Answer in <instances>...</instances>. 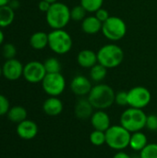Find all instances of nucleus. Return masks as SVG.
Returning a JSON list of instances; mask_svg holds the SVG:
<instances>
[{
    "label": "nucleus",
    "instance_id": "e433bc0d",
    "mask_svg": "<svg viewBox=\"0 0 157 158\" xmlns=\"http://www.w3.org/2000/svg\"><path fill=\"white\" fill-rule=\"evenodd\" d=\"M4 42H5V33L3 30L0 28V46L4 44Z\"/></svg>",
    "mask_w": 157,
    "mask_h": 158
},
{
    "label": "nucleus",
    "instance_id": "2eb2a0df",
    "mask_svg": "<svg viewBox=\"0 0 157 158\" xmlns=\"http://www.w3.org/2000/svg\"><path fill=\"white\" fill-rule=\"evenodd\" d=\"M94 108L88 100V98H81L77 101L75 106H74V113L75 116L79 119L86 120L91 118Z\"/></svg>",
    "mask_w": 157,
    "mask_h": 158
},
{
    "label": "nucleus",
    "instance_id": "39448f33",
    "mask_svg": "<svg viewBox=\"0 0 157 158\" xmlns=\"http://www.w3.org/2000/svg\"><path fill=\"white\" fill-rule=\"evenodd\" d=\"M98 63L108 69L118 67L124 59L123 49L115 44H107L103 45L97 52Z\"/></svg>",
    "mask_w": 157,
    "mask_h": 158
},
{
    "label": "nucleus",
    "instance_id": "f257e3e1",
    "mask_svg": "<svg viewBox=\"0 0 157 158\" xmlns=\"http://www.w3.org/2000/svg\"><path fill=\"white\" fill-rule=\"evenodd\" d=\"M115 94L111 86L101 82L93 86L87 98L94 109L106 110L115 104Z\"/></svg>",
    "mask_w": 157,
    "mask_h": 158
},
{
    "label": "nucleus",
    "instance_id": "4be33fe9",
    "mask_svg": "<svg viewBox=\"0 0 157 158\" xmlns=\"http://www.w3.org/2000/svg\"><path fill=\"white\" fill-rule=\"evenodd\" d=\"M6 116L11 122H15L19 124L23 120L27 119V110L23 106H15L8 110Z\"/></svg>",
    "mask_w": 157,
    "mask_h": 158
},
{
    "label": "nucleus",
    "instance_id": "dca6fc26",
    "mask_svg": "<svg viewBox=\"0 0 157 158\" xmlns=\"http://www.w3.org/2000/svg\"><path fill=\"white\" fill-rule=\"evenodd\" d=\"M64 106L62 101L56 96H49L43 104V112L50 117H56L63 111Z\"/></svg>",
    "mask_w": 157,
    "mask_h": 158
},
{
    "label": "nucleus",
    "instance_id": "f8f14e48",
    "mask_svg": "<svg viewBox=\"0 0 157 158\" xmlns=\"http://www.w3.org/2000/svg\"><path fill=\"white\" fill-rule=\"evenodd\" d=\"M69 87L71 92L75 95L84 97L89 94L93 88V85L90 79H88L87 77L83 75H77L71 80Z\"/></svg>",
    "mask_w": 157,
    "mask_h": 158
},
{
    "label": "nucleus",
    "instance_id": "7ed1b4c3",
    "mask_svg": "<svg viewBox=\"0 0 157 158\" xmlns=\"http://www.w3.org/2000/svg\"><path fill=\"white\" fill-rule=\"evenodd\" d=\"M147 115L143 109L128 107L125 109L119 118L120 125L128 130L130 133L141 131L145 128Z\"/></svg>",
    "mask_w": 157,
    "mask_h": 158
},
{
    "label": "nucleus",
    "instance_id": "9d476101",
    "mask_svg": "<svg viewBox=\"0 0 157 158\" xmlns=\"http://www.w3.org/2000/svg\"><path fill=\"white\" fill-rule=\"evenodd\" d=\"M46 74L43 63L34 60L24 65L22 77L30 83H39L43 81Z\"/></svg>",
    "mask_w": 157,
    "mask_h": 158
},
{
    "label": "nucleus",
    "instance_id": "1a4fd4ad",
    "mask_svg": "<svg viewBox=\"0 0 157 158\" xmlns=\"http://www.w3.org/2000/svg\"><path fill=\"white\" fill-rule=\"evenodd\" d=\"M152 100L151 92L143 86H135L128 91V106L134 108L143 109Z\"/></svg>",
    "mask_w": 157,
    "mask_h": 158
},
{
    "label": "nucleus",
    "instance_id": "f03ea898",
    "mask_svg": "<svg viewBox=\"0 0 157 158\" xmlns=\"http://www.w3.org/2000/svg\"><path fill=\"white\" fill-rule=\"evenodd\" d=\"M45 19L51 29H64L71 19L70 8L66 4L58 1L53 3L49 10L45 13Z\"/></svg>",
    "mask_w": 157,
    "mask_h": 158
},
{
    "label": "nucleus",
    "instance_id": "393cba45",
    "mask_svg": "<svg viewBox=\"0 0 157 158\" xmlns=\"http://www.w3.org/2000/svg\"><path fill=\"white\" fill-rule=\"evenodd\" d=\"M81 5L87 12L95 13L98 9L103 7L104 0H81Z\"/></svg>",
    "mask_w": 157,
    "mask_h": 158
},
{
    "label": "nucleus",
    "instance_id": "72a5a7b5",
    "mask_svg": "<svg viewBox=\"0 0 157 158\" xmlns=\"http://www.w3.org/2000/svg\"><path fill=\"white\" fill-rule=\"evenodd\" d=\"M50 6H51V3H49V2H47L45 0H41L39 2V4H38L39 10L42 11V12H44V13H46L49 10Z\"/></svg>",
    "mask_w": 157,
    "mask_h": 158
},
{
    "label": "nucleus",
    "instance_id": "7c9ffc66",
    "mask_svg": "<svg viewBox=\"0 0 157 158\" xmlns=\"http://www.w3.org/2000/svg\"><path fill=\"white\" fill-rule=\"evenodd\" d=\"M145 128L152 132L157 131V115L155 114L147 115Z\"/></svg>",
    "mask_w": 157,
    "mask_h": 158
},
{
    "label": "nucleus",
    "instance_id": "423d86ee",
    "mask_svg": "<svg viewBox=\"0 0 157 158\" xmlns=\"http://www.w3.org/2000/svg\"><path fill=\"white\" fill-rule=\"evenodd\" d=\"M72 38L64 29L53 30L48 33V46L57 55H66L72 48Z\"/></svg>",
    "mask_w": 157,
    "mask_h": 158
},
{
    "label": "nucleus",
    "instance_id": "2f4dec72",
    "mask_svg": "<svg viewBox=\"0 0 157 158\" xmlns=\"http://www.w3.org/2000/svg\"><path fill=\"white\" fill-rule=\"evenodd\" d=\"M9 109H10V105L8 99L5 95L0 94V117L6 115Z\"/></svg>",
    "mask_w": 157,
    "mask_h": 158
},
{
    "label": "nucleus",
    "instance_id": "a211bd4d",
    "mask_svg": "<svg viewBox=\"0 0 157 158\" xmlns=\"http://www.w3.org/2000/svg\"><path fill=\"white\" fill-rule=\"evenodd\" d=\"M103 22H101L95 15L88 16L81 21V30L87 34H96L102 31Z\"/></svg>",
    "mask_w": 157,
    "mask_h": 158
},
{
    "label": "nucleus",
    "instance_id": "cd10ccee",
    "mask_svg": "<svg viewBox=\"0 0 157 158\" xmlns=\"http://www.w3.org/2000/svg\"><path fill=\"white\" fill-rule=\"evenodd\" d=\"M140 156L141 158H157V143H148L140 152Z\"/></svg>",
    "mask_w": 157,
    "mask_h": 158
},
{
    "label": "nucleus",
    "instance_id": "6e6552de",
    "mask_svg": "<svg viewBox=\"0 0 157 158\" xmlns=\"http://www.w3.org/2000/svg\"><path fill=\"white\" fill-rule=\"evenodd\" d=\"M43 92L49 96L61 95L66 89L65 77L59 73H47L42 81Z\"/></svg>",
    "mask_w": 157,
    "mask_h": 158
},
{
    "label": "nucleus",
    "instance_id": "c85d7f7f",
    "mask_svg": "<svg viewBox=\"0 0 157 158\" xmlns=\"http://www.w3.org/2000/svg\"><path fill=\"white\" fill-rule=\"evenodd\" d=\"M17 55V48L11 43H6L2 45V56L6 59L15 58Z\"/></svg>",
    "mask_w": 157,
    "mask_h": 158
},
{
    "label": "nucleus",
    "instance_id": "6ab92c4d",
    "mask_svg": "<svg viewBox=\"0 0 157 158\" xmlns=\"http://www.w3.org/2000/svg\"><path fill=\"white\" fill-rule=\"evenodd\" d=\"M148 143H149L146 134L141 131L131 133L129 147L134 152H141Z\"/></svg>",
    "mask_w": 157,
    "mask_h": 158
},
{
    "label": "nucleus",
    "instance_id": "a878e982",
    "mask_svg": "<svg viewBox=\"0 0 157 158\" xmlns=\"http://www.w3.org/2000/svg\"><path fill=\"white\" fill-rule=\"evenodd\" d=\"M90 142L94 146H102L105 144V131L94 130L90 134Z\"/></svg>",
    "mask_w": 157,
    "mask_h": 158
},
{
    "label": "nucleus",
    "instance_id": "c756f323",
    "mask_svg": "<svg viewBox=\"0 0 157 158\" xmlns=\"http://www.w3.org/2000/svg\"><path fill=\"white\" fill-rule=\"evenodd\" d=\"M115 104L119 106H128V92L119 91L115 94Z\"/></svg>",
    "mask_w": 157,
    "mask_h": 158
},
{
    "label": "nucleus",
    "instance_id": "a19ab883",
    "mask_svg": "<svg viewBox=\"0 0 157 158\" xmlns=\"http://www.w3.org/2000/svg\"><path fill=\"white\" fill-rule=\"evenodd\" d=\"M2 76V67L0 66V77Z\"/></svg>",
    "mask_w": 157,
    "mask_h": 158
},
{
    "label": "nucleus",
    "instance_id": "bb28decb",
    "mask_svg": "<svg viewBox=\"0 0 157 158\" xmlns=\"http://www.w3.org/2000/svg\"><path fill=\"white\" fill-rule=\"evenodd\" d=\"M86 14H87V11L85 10V8L81 4L78 5V6H73L70 9L71 19L75 20V21H82L87 17Z\"/></svg>",
    "mask_w": 157,
    "mask_h": 158
},
{
    "label": "nucleus",
    "instance_id": "f3484780",
    "mask_svg": "<svg viewBox=\"0 0 157 158\" xmlns=\"http://www.w3.org/2000/svg\"><path fill=\"white\" fill-rule=\"evenodd\" d=\"M77 62L83 69H91L98 63L97 53L90 49H83L79 52Z\"/></svg>",
    "mask_w": 157,
    "mask_h": 158
},
{
    "label": "nucleus",
    "instance_id": "f704fd0d",
    "mask_svg": "<svg viewBox=\"0 0 157 158\" xmlns=\"http://www.w3.org/2000/svg\"><path fill=\"white\" fill-rule=\"evenodd\" d=\"M113 158H132L131 156H130L129 154H127L126 152L124 151H118L115 155Z\"/></svg>",
    "mask_w": 157,
    "mask_h": 158
},
{
    "label": "nucleus",
    "instance_id": "4c0bfd02",
    "mask_svg": "<svg viewBox=\"0 0 157 158\" xmlns=\"http://www.w3.org/2000/svg\"><path fill=\"white\" fill-rule=\"evenodd\" d=\"M10 1L11 0H0V7L1 6H7Z\"/></svg>",
    "mask_w": 157,
    "mask_h": 158
},
{
    "label": "nucleus",
    "instance_id": "b1692460",
    "mask_svg": "<svg viewBox=\"0 0 157 158\" xmlns=\"http://www.w3.org/2000/svg\"><path fill=\"white\" fill-rule=\"evenodd\" d=\"M43 65L46 73H59L61 71V63L56 57H48L43 62Z\"/></svg>",
    "mask_w": 157,
    "mask_h": 158
},
{
    "label": "nucleus",
    "instance_id": "5701e85b",
    "mask_svg": "<svg viewBox=\"0 0 157 158\" xmlns=\"http://www.w3.org/2000/svg\"><path fill=\"white\" fill-rule=\"evenodd\" d=\"M107 69L100 63H97L90 69V79L96 83H101L105 79Z\"/></svg>",
    "mask_w": 157,
    "mask_h": 158
},
{
    "label": "nucleus",
    "instance_id": "9b49d317",
    "mask_svg": "<svg viewBox=\"0 0 157 158\" xmlns=\"http://www.w3.org/2000/svg\"><path fill=\"white\" fill-rule=\"evenodd\" d=\"M23 69L24 65H22V63L16 57L6 59L2 66V75L6 80L14 81L22 77Z\"/></svg>",
    "mask_w": 157,
    "mask_h": 158
},
{
    "label": "nucleus",
    "instance_id": "aec40b11",
    "mask_svg": "<svg viewBox=\"0 0 157 158\" xmlns=\"http://www.w3.org/2000/svg\"><path fill=\"white\" fill-rule=\"evenodd\" d=\"M30 45L34 50H43L48 46V33L36 31L30 37Z\"/></svg>",
    "mask_w": 157,
    "mask_h": 158
},
{
    "label": "nucleus",
    "instance_id": "412c9836",
    "mask_svg": "<svg viewBox=\"0 0 157 158\" xmlns=\"http://www.w3.org/2000/svg\"><path fill=\"white\" fill-rule=\"evenodd\" d=\"M15 19V10L8 5L0 7V28L10 26Z\"/></svg>",
    "mask_w": 157,
    "mask_h": 158
},
{
    "label": "nucleus",
    "instance_id": "20e7f679",
    "mask_svg": "<svg viewBox=\"0 0 157 158\" xmlns=\"http://www.w3.org/2000/svg\"><path fill=\"white\" fill-rule=\"evenodd\" d=\"M131 133L124 127L112 125L105 131V144L115 151H124L130 146Z\"/></svg>",
    "mask_w": 157,
    "mask_h": 158
},
{
    "label": "nucleus",
    "instance_id": "ea45409f",
    "mask_svg": "<svg viewBox=\"0 0 157 158\" xmlns=\"http://www.w3.org/2000/svg\"><path fill=\"white\" fill-rule=\"evenodd\" d=\"M132 158H141V156H140V155H139V156H132Z\"/></svg>",
    "mask_w": 157,
    "mask_h": 158
},
{
    "label": "nucleus",
    "instance_id": "4468645a",
    "mask_svg": "<svg viewBox=\"0 0 157 158\" xmlns=\"http://www.w3.org/2000/svg\"><path fill=\"white\" fill-rule=\"evenodd\" d=\"M16 131H17V134L21 139L29 141L36 137L38 133V126L34 121L25 119L18 124Z\"/></svg>",
    "mask_w": 157,
    "mask_h": 158
},
{
    "label": "nucleus",
    "instance_id": "473e14b6",
    "mask_svg": "<svg viewBox=\"0 0 157 158\" xmlns=\"http://www.w3.org/2000/svg\"><path fill=\"white\" fill-rule=\"evenodd\" d=\"M94 15H95V17L101 21V22H105V21H106L111 16H110V14H109V12L106 10V9H105V8H103V7H101L100 9H98L95 13H94Z\"/></svg>",
    "mask_w": 157,
    "mask_h": 158
},
{
    "label": "nucleus",
    "instance_id": "c9c22d12",
    "mask_svg": "<svg viewBox=\"0 0 157 158\" xmlns=\"http://www.w3.org/2000/svg\"><path fill=\"white\" fill-rule=\"evenodd\" d=\"M8 6H9L10 7H12L14 10H16V9H18V8L20 6V3H19V0H11V1L9 2Z\"/></svg>",
    "mask_w": 157,
    "mask_h": 158
},
{
    "label": "nucleus",
    "instance_id": "ddd939ff",
    "mask_svg": "<svg viewBox=\"0 0 157 158\" xmlns=\"http://www.w3.org/2000/svg\"><path fill=\"white\" fill-rule=\"evenodd\" d=\"M91 125L94 130L106 131L111 126V119L105 110H95L91 118Z\"/></svg>",
    "mask_w": 157,
    "mask_h": 158
},
{
    "label": "nucleus",
    "instance_id": "0eeeda50",
    "mask_svg": "<svg viewBox=\"0 0 157 158\" xmlns=\"http://www.w3.org/2000/svg\"><path fill=\"white\" fill-rule=\"evenodd\" d=\"M102 33L106 39L112 42L119 41L123 39L127 33L126 22L119 17L111 16L103 23Z\"/></svg>",
    "mask_w": 157,
    "mask_h": 158
},
{
    "label": "nucleus",
    "instance_id": "58836bf2",
    "mask_svg": "<svg viewBox=\"0 0 157 158\" xmlns=\"http://www.w3.org/2000/svg\"><path fill=\"white\" fill-rule=\"evenodd\" d=\"M45 1H47V2H49V3H51V4H53V3H56V2H57V0H45Z\"/></svg>",
    "mask_w": 157,
    "mask_h": 158
}]
</instances>
